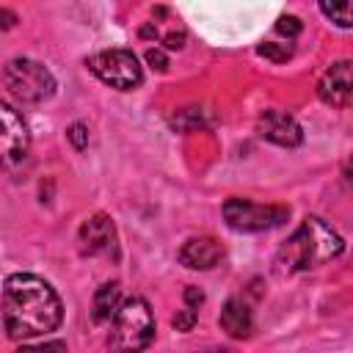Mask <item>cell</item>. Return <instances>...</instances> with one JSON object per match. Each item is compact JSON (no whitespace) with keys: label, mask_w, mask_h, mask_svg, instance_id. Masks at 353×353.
<instances>
[{"label":"cell","mask_w":353,"mask_h":353,"mask_svg":"<svg viewBox=\"0 0 353 353\" xmlns=\"http://www.w3.org/2000/svg\"><path fill=\"white\" fill-rule=\"evenodd\" d=\"M256 132H259L262 141L284 146V149H295V146L303 143L301 124L284 110H262L259 119H256Z\"/></svg>","instance_id":"9"},{"label":"cell","mask_w":353,"mask_h":353,"mask_svg":"<svg viewBox=\"0 0 353 353\" xmlns=\"http://www.w3.org/2000/svg\"><path fill=\"white\" fill-rule=\"evenodd\" d=\"M218 323L226 331V336H232V339H248L251 331H254V312H251V306L243 298H229L223 303V309H221Z\"/></svg>","instance_id":"13"},{"label":"cell","mask_w":353,"mask_h":353,"mask_svg":"<svg viewBox=\"0 0 353 353\" xmlns=\"http://www.w3.org/2000/svg\"><path fill=\"white\" fill-rule=\"evenodd\" d=\"M141 36L143 39H154L165 50H182L185 47V39H188L182 22L168 8H154V19L141 28Z\"/></svg>","instance_id":"12"},{"label":"cell","mask_w":353,"mask_h":353,"mask_svg":"<svg viewBox=\"0 0 353 353\" xmlns=\"http://www.w3.org/2000/svg\"><path fill=\"white\" fill-rule=\"evenodd\" d=\"M77 243H80V254L83 256L119 259V232H116L113 218L105 215V212H94L91 218H85L80 223Z\"/></svg>","instance_id":"7"},{"label":"cell","mask_w":353,"mask_h":353,"mask_svg":"<svg viewBox=\"0 0 353 353\" xmlns=\"http://www.w3.org/2000/svg\"><path fill=\"white\" fill-rule=\"evenodd\" d=\"M108 325V345L113 350H143L154 336V314L141 295L121 301L119 312Z\"/></svg>","instance_id":"3"},{"label":"cell","mask_w":353,"mask_h":353,"mask_svg":"<svg viewBox=\"0 0 353 353\" xmlns=\"http://www.w3.org/2000/svg\"><path fill=\"white\" fill-rule=\"evenodd\" d=\"M11 25H14V14L6 8V11H3V30H8Z\"/></svg>","instance_id":"24"},{"label":"cell","mask_w":353,"mask_h":353,"mask_svg":"<svg viewBox=\"0 0 353 353\" xmlns=\"http://www.w3.org/2000/svg\"><path fill=\"white\" fill-rule=\"evenodd\" d=\"M66 135H69V141H72V146L74 149H85L88 146V127L85 124H72L69 130H66Z\"/></svg>","instance_id":"20"},{"label":"cell","mask_w":353,"mask_h":353,"mask_svg":"<svg viewBox=\"0 0 353 353\" xmlns=\"http://www.w3.org/2000/svg\"><path fill=\"white\" fill-rule=\"evenodd\" d=\"M317 97L331 108H353V58L336 61L323 72Z\"/></svg>","instance_id":"8"},{"label":"cell","mask_w":353,"mask_h":353,"mask_svg":"<svg viewBox=\"0 0 353 353\" xmlns=\"http://www.w3.org/2000/svg\"><path fill=\"white\" fill-rule=\"evenodd\" d=\"M146 61H149L152 69H157V72H165V69H168V58H165V52H163L160 47L146 50Z\"/></svg>","instance_id":"21"},{"label":"cell","mask_w":353,"mask_h":353,"mask_svg":"<svg viewBox=\"0 0 353 353\" xmlns=\"http://www.w3.org/2000/svg\"><path fill=\"white\" fill-rule=\"evenodd\" d=\"M168 124H171V130H176V132H196V130H201V127L210 124V116H207L204 108L190 105V108H179L176 113H171Z\"/></svg>","instance_id":"15"},{"label":"cell","mask_w":353,"mask_h":353,"mask_svg":"<svg viewBox=\"0 0 353 353\" xmlns=\"http://www.w3.org/2000/svg\"><path fill=\"white\" fill-rule=\"evenodd\" d=\"M221 256H223V245L210 234L188 237L176 254V259L190 270H210L221 262Z\"/></svg>","instance_id":"11"},{"label":"cell","mask_w":353,"mask_h":353,"mask_svg":"<svg viewBox=\"0 0 353 353\" xmlns=\"http://www.w3.org/2000/svg\"><path fill=\"white\" fill-rule=\"evenodd\" d=\"M276 30H279L281 36H287V39H295V36L303 30V25H301V19H298V17H279Z\"/></svg>","instance_id":"19"},{"label":"cell","mask_w":353,"mask_h":353,"mask_svg":"<svg viewBox=\"0 0 353 353\" xmlns=\"http://www.w3.org/2000/svg\"><path fill=\"white\" fill-rule=\"evenodd\" d=\"M0 121H3V132H0V143H3V163H6V165H14V163H19V160L28 154L30 132H28L25 119H22V116H19L8 102H3V105H0Z\"/></svg>","instance_id":"10"},{"label":"cell","mask_w":353,"mask_h":353,"mask_svg":"<svg viewBox=\"0 0 353 353\" xmlns=\"http://www.w3.org/2000/svg\"><path fill=\"white\" fill-rule=\"evenodd\" d=\"M262 58H268V61H273V63H284V61H290L292 58V44H276V41H265V44H259V50H256Z\"/></svg>","instance_id":"17"},{"label":"cell","mask_w":353,"mask_h":353,"mask_svg":"<svg viewBox=\"0 0 353 353\" xmlns=\"http://www.w3.org/2000/svg\"><path fill=\"white\" fill-rule=\"evenodd\" d=\"M201 301H204V292H201L199 287H188V290H185V306L199 309V306H201Z\"/></svg>","instance_id":"22"},{"label":"cell","mask_w":353,"mask_h":353,"mask_svg":"<svg viewBox=\"0 0 353 353\" xmlns=\"http://www.w3.org/2000/svg\"><path fill=\"white\" fill-rule=\"evenodd\" d=\"M342 182H345V188L353 193V154H350L347 163L342 165Z\"/></svg>","instance_id":"23"},{"label":"cell","mask_w":353,"mask_h":353,"mask_svg":"<svg viewBox=\"0 0 353 353\" xmlns=\"http://www.w3.org/2000/svg\"><path fill=\"white\" fill-rule=\"evenodd\" d=\"M121 306V287L119 281H105L97 292H94V303H91V317L94 323H110L113 314Z\"/></svg>","instance_id":"14"},{"label":"cell","mask_w":353,"mask_h":353,"mask_svg":"<svg viewBox=\"0 0 353 353\" xmlns=\"http://www.w3.org/2000/svg\"><path fill=\"white\" fill-rule=\"evenodd\" d=\"M196 317H199V312L196 309H190V306H185V309H179L176 314H174V328L176 331H190L193 325H196Z\"/></svg>","instance_id":"18"},{"label":"cell","mask_w":353,"mask_h":353,"mask_svg":"<svg viewBox=\"0 0 353 353\" xmlns=\"http://www.w3.org/2000/svg\"><path fill=\"white\" fill-rule=\"evenodd\" d=\"M345 248L336 229H331L323 218L309 215L301 221V226L287 237V243L279 248L273 259V270L279 276H295L301 270L320 268L339 256Z\"/></svg>","instance_id":"2"},{"label":"cell","mask_w":353,"mask_h":353,"mask_svg":"<svg viewBox=\"0 0 353 353\" xmlns=\"http://www.w3.org/2000/svg\"><path fill=\"white\" fill-rule=\"evenodd\" d=\"M3 328L14 342L52 334L63 320V303L50 281L33 273H11L3 281Z\"/></svg>","instance_id":"1"},{"label":"cell","mask_w":353,"mask_h":353,"mask_svg":"<svg viewBox=\"0 0 353 353\" xmlns=\"http://www.w3.org/2000/svg\"><path fill=\"white\" fill-rule=\"evenodd\" d=\"M3 85L22 105H39L55 94L52 72L33 58H11L3 66Z\"/></svg>","instance_id":"4"},{"label":"cell","mask_w":353,"mask_h":353,"mask_svg":"<svg viewBox=\"0 0 353 353\" xmlns=\"http://www.w3.org/2000/svg\"><path fill=\"white\" fill-rule=\"evenodd\" d=\"M317 6L336 28H353V0H317Z\"/></svg>","instance_id":"16"},{"label":"cell","mask_w":353,"mask_h":353,"mask_svg":"<svg viewBox=\"0 0 353 353\" xmlns=\"http://www.w3.org/2000/svg\"><path fill=\"white\" fill-rule=\"evenodd\" d=\"M85 66L94 77L116 91H132L143 83V69L132 50H102L85 58Z\"/></svg>","instance_id":"5"},{"label":"cell","mask_w":353,"mask_h":353,"mask_svg":"<svg viewBox=\"0 0 353 353\" xmlns=\"http://www.w3.org/2000/svg\"><path fill=\"white\" fill-rule=\"evenodd\" d=\"M287 218H290V207L284 204H259L240 196L223 201V221L234 232H268L281 226Z\"/></svg>","instance_id":"6"}]
</instances>
